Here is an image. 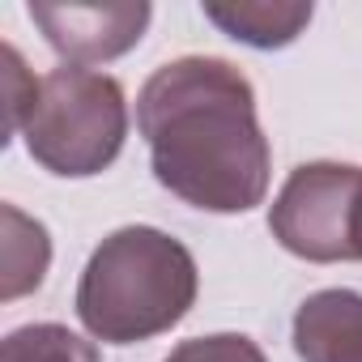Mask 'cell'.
I'll use <instances>...</instances> for the list:
<instances>
[{
	"label": "cell",
	"instance_id": "obj_11",
	"mask_svg": "<svg viewBox=\"0 0 362 362\" xmlns=\"http://www.w3.org/2000/svg\"><path fill=\"white\" fill-rule=\"evenodd\" d=\"M35 98H39V77L26 69L22 52L13 43H5V145L13 136H22V128L35 111Z\"/></svg>",
	"mask_w": 362,
	"mask_h": 362
},
{
	"label": "cell",
	"instance_id": "obj_5",
	"mask_svg": "<svg viewBox=\"0 0 362 362\" xmlns=\"http://www.w3.org/2000/svg\"><path fill=\"white\" fill-rule=\"evenodd\" d=\"M153 9L145 0H111V5H30V22L43 30L47 47L69 64H107L145 39Z\"/></svg>",
	"mask_w": 362,
	"mask_h": 362
},
{
	"label": "cell",
	"instance_id": "obj_7",
	"mask_svg": "<svg viewBox=\"0 0 362 362\" xmlns=\"http://www.w3.org/2000/svg\"><path fill=\"white\" fill-rule=\"evenodd\" d=\"M311 5L303 0H239V5H218V0H205V18L230 35L235 43L243 47H256V52H277V47H290L307 22H311Z\"/></svg>",
	"mask_w": 362,
	"mask_h": 362
},
{
	"label": "cell",
	"instance_id": "obj_3",
	"mask_svg": "<svg viewBox=\"0 0 362 362\" xmlns=\"http://www.w3.org/2000/svg\"><path fill=\"white\" fill-rule=\"evenodd\" d=\"M22 136L30 158L60 179L103 175L128 136L124 86L107 73L60 64L39 77V98Z\"/></svg>",
	"mask_w": 362,
	"mask_h": 362
},
{
	"label": "cell",
	"instance_id": "obj_4",
	"mask_svg": "<svg viewBox=\"0 0 362 362\" xmlns=\"http://www.w3.org/2000/svg\"><path fill=\"white\" fill-rule=\"evenodd\" d=\"M362 192V166L354 162H303L290 170L269 205L273 239L311 264H341L354 256V209Z\"/></svg>",
	"mask_w": 362,
	"mask_h": 362
},
{
	"label": "cell",
	"instance_id": "obj_9",
	"mask_svg": "<svg viewBox=\"0 0 362 362\" xmlns=\"http://www.w3.org/2000/svg\"><path fill=\"white\" fill-rule=\"evenodd\" d=\"M0 362H98V349L64 324H26L5 337Z\"/></svg>",
	"mask_w": 362,
	"mask_h": 362
},
{
	"label": "cell",
	"instance_id": "obj_12",
	"mask_svg": "<svg viewBox=\"0 0 362 362\" xmlns=\"http://www.w3.org/2000/svg\"><path fill=\"white\" fill-rule=\"evenodd\" d=\"M354 256L362 260V192H358V209H354Z\"/></svg>",
	"mask_w": 362,
	"mask_h": 362
},
{
	"label": "cell",
	"instance_id": "obj_10",
	"mask_svg": "<svg viewBox=\"0 0 362 362\" xmlns=\"http://www.w3.org/2000/svg\"><path fill=\"white\" fill-rule=\"evenodd\" d=\"M162 362H269V358L243 332H209V337L179 341Z\"/></svg>",
	"mask_w": 362,
	"mask_h": 362
},
{
	"label": "cell",
	"instance_id": "obj_6",
	"mask_svg": "<svg viewBox=\"0 0 362 362\" xmlns=\"http://www.w3.org/2000/svg\"><path fill=\"white\" fill-rule=\"evenodd\" d=\"M294 354L303 362H362V294L315 290L294 311Z\"/></svg>",
	"mask_w": 362,
	"mask_h": 362
},
{
	"label": "cell",
	"instance_id": "obj_8",
	"mask_svg": "<svg viewBox=\"0 0 362 362\" xmlns=\"http://www.w3.org/2000/svg\"><path fill=\"white\" fill-rule=\"evenodd\" d=\"M5 303L43 286L52 264V239L39 218H26L18 205H5Z\"/></svg>",
	"mask_w": 362,
	"mask_h": 362
},
{
	"label": "cell",
	"instance_id": "obj_2",
	"mask_svg": "<svg viewBox=\"0 0 362 362\" xmlns=\"http://www.w3.org/2000/svg\"><path fill=\"white\" fill-rule=\"evenodd\" d=\"M197 256L158 226H119L86 260L77 320L103 345H136L170 332L197 307Z\"/></svg>",
	"mask_w": 362,
	"mask_h": 362
},
{
	"label": "cell",
	"instance_id": "obj_1",
	"mask_svg": "<svg viewBox=\"0 0 362 362\" xmlns=\"http://www.w3.org/2000/svg\"><path fill=\"white\" fill-rule=\"evenodd\" d=\"M136 128L153 179L184 205L205 214L264 205L273 149L256 115V90L230 60H166L136 94Z\"/></svg>",
	"mask_w": 362,
	"mask_h": 362
}]
</instances>
